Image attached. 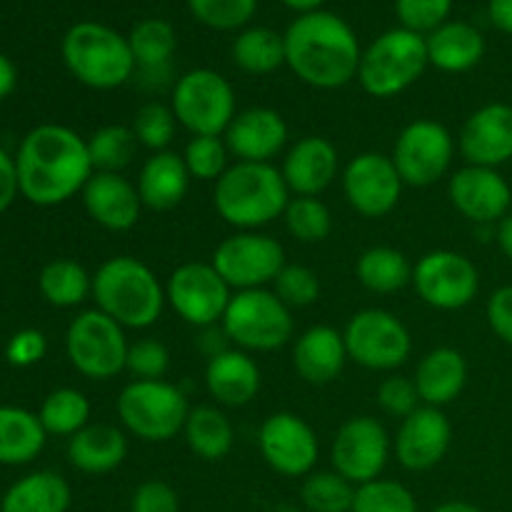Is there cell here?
<instances>
[{
	"mask_svg": "<svg viewBox=\"0 0 512 512\" xmlns=\"http://www.w3.org/2000/svg\"><path fill=\"white\" fill-rule=\"evenodd\" d=\"M20 195L40 208H53L83 193L95 173L88 140L65 125H38L15 155Z\"/></svg>",
	"mask_w": 512,
	"mask_h": 512,
	"instance_id": "obj_1",
	"label": "cell"
},
{
	"mask_svg": "<svg viewBox=\"0 0 512 512\" xmlns=\"http://www.w3.org/2000/svg\"><path fill=\"white\" fill-rule=\"evenodd\" d=\"M285 65L318 90H335L358 78V35L343 18L323 10L300 15L285 30Z\"/></svg>",
	"mask_w": 512,
	"mask_h": 512,
	"instance_id": "obj_2",
	"label": "cell"
},
{
	"mask_svg": "<svg viewBox=\"0 0 512 512\" xmlns=\"http://www.w3.org/2000/svg\"><path fill=\"white\" fill-rule=\"evenodd\" d=\"M95 308L125 330H148L163 315L165 285L133 255H113L93 273Z\"/></svg>",
	"mask_w": 512,
	"mask_h": 512,
	"instance_id": "obj_3",
	"label": "cell"
},
{
	"mask_svg": "<svg viewBox=\"0 0 512 512\" xmlns=\"http://www.w3.org/2000/svg\"><path fill=\"white\" fill-rule=\"evenodd\" d=\"M283 173L273 163H233L213 188V205L235 230H260L283 218L290 203Z\"/></svg>",
	"mask_w": 512,
	"mask_h": 512,
	"instance_id": "obj_4",
	"label": "cell"
},
{
	"mask_svg": "<svg viewBox=\"0 0 512 512\" xmlns=\"http://www.w3.org/2000/svg\"><path fill=\"white\" fill-rule=\"evenodd\" d=\"M63 60L78 83L93 90H115L135 75L130 43L118 30L100 23L73 25L63 38Z\"/></svg>",
	"mask_w": 512,
	"mask_h": 512,
	"instance_id": "obj_5",
	"label": "cell"
},
{
	"mask_svg": "<svg viewBox=\"0 0 512 512\" xmlns=\"http://www.w3.org/2000/svg\"><path fill=\"white\" fill-rule=\"evenodd\" d=\"M120 428L143 443H170L183 435L190 403L168 380H130L115 400Z\"/></svg>",
	"mask_w": 512,
	"mask_h": 512,
	"instance_id": "obj_6",
	"label": "cell"
},
{
	"mask_svg": "<svg viewBox=\"0 0 512 512\" xmlns=\"http://www.w3.org/2000/svg\"><path fill=\"white\" fill-rule=\"evenodd\" d=\"M225 338L245 353H273L293 340V310L268 288L238 290L223 315Z\"/></svg>",
	"mask_w": 512,
	"mask_h": 512,
	"instance_id": "obj_7",
	"label": "cell"
},
{
	"mask_svg": "<svg viewBox=\"0 0 512 512\" xmlns=\"http://www.w3.org/2000/svg\"><path fill=\"white\" fill-rule=\"evenodd\" d=\"M428 65V45L423 35L395 28L375 38L363 50L358 83L373 98L388 100L418 83Z\"/></svg>",
	"mask_w": 512,
	"mask_h": 512,
	"instance_id": "obj_8",
	"label": "cell"
},
{
	"mask_svg": "<svg viewBox=\"0 0 512 512\" xmlns=\"http://www.w3.org/2000/svg\"><path fill=\"white\" fill-rule=\"evenodd\" d=\"M170 108L190 135H225L238 115L235 90L220 73L195 68L180 75L170 93Z\"/></svg>",
	"mask_w": 512,
	"mask_h": 512,
	"instance_id": "obj_9",
	"label": "cell"
},
{
	"mask_svg": "<svg viewBox=\"0 0 512 512\" xmlns=\"http://www.w3.org/2000/svg\"><path fill=\"white\" fill-rule=\"evenodd\" d=\"M130 340L123 325L98 308L83 310L65 333L70 365L88 380H113L125 373Z\"/></svg>",
	"mask_w": 512,
	"mask_h": 512,
	"instance_id": "obj_10",
	"label": "cell"
},
{
	"mask_svg": "<svg viewBox=\"0 0 512 512\" xmlns=\"http://www.w3.org/2000/svg\"><path fill=\"white\" fill-rule=\"evenodd\" d=\"M343 338L348 358L375 373H393L408 363L413 353V335L408 325L383 308H365L350 315Z\"/></svg>",
	"mask_w": 512,
	"mask_h": 512,
	"instance_id": "obj_11",
	"label": "cell"
},
{
	"mask_svg": "<svg viewBox=\"0 0 512 512\" xmlns=\"http://www.w3.org/2000/svg\"><path fill=\"white\" fill-rule=\"evenodd\" d=\"M458 140L438 120L418 118L400 130L393 145L395 168L410 188H430L450 173Z\"/></svg>",
	"mask_w": 512,
	"mask_h": 512,
	"instance_id": "obj_12",
	"label": "cell"
},
{
	"mask_svg": "<svg viewBox=\"0 0 512 512\" xmlns=\"http://www.w3.org/2000/svg\"><path fill=\"white\" fill-rule=\"evenodd\" d=\"M210 263L233 288V293H238L275 283L288 260L285 248L273 235L260 230H235L223 243H218Z\"/></svg>",
	"mask_w": 512,
	"mask_h": 512,
	"instance_id": "obj_13",
	"label": "cell"
},
{
	"mask_svg": "<svg viewBox=\"0 0 512 512\" xmlns=\"http://www.w3.org/2000/svg\"><path fill=\"white\" fill-rule=\"evenodd\" d=\"M230 298H233V288L225 283L213 263L178 265L165 283V300L170 310L183 323L200 330L223 323Z\"/></svg>",
	"mask_w": 512,
	"mask_h": 512,
	"instance_id": "obj_14",
	"label": "cell"
},
{
	"mask_svg": "<svg viewBox=\"0 0 512 512\" xmlns=\"http://www.w3.org/2000/svg\"><path fill=\"white\" fill-rule=\"evenodd\" d=\"M413 288L435 310H463L478 298V265L458 250H430L413 265Z\"/></svg>",
	"mask_w": 512,
	"mask_h": 512,
	"instance_id": "obj_15",
	"label": "cell"
},
{
	"mask_svg": "<svg viewBox=\"0 0 512 512\" xmlns=\"http://www.w3.org/2000/svg\"><path fill=\"white\" fill-rule=\"evenodd\" d=\"M393 453V438L373 415H355L345 420L330 445V463L335 473L360 488L383 478Z\"/></svg>",
	"mask_w": 512,
	"mask_h": 512,
	"instance_id": "obj_16",
	"label": "cell"
},
{
	"mask_svg": "<svg viewBox=\"0 0 512 512\" xmlns=\"http://www.w3.org/2000/svg\"><path fill=\"white\" fill-rule=\"evenodd\" d=\"M340 185L350 208L373 220L393 213L405 188L393 158L375 150L350 158L340 173Z\"/></svg>",
	"mask_w": 512,
	"mask_h": 512,
	"instance_id": "obj_17",
	"label": "cell"
},
{
	"mask_svg": "<svg viewBox=\"0 0 512 512\" xmlns=\"http://www.w3.org/2000/svg\"><path fill=\"white\" fill-rule=\"evenodd\" d=\"M258 448L270 470L283 478H305L315 470L320 455L313 425L300 415L280 410L260 425Z\"/></svg>",
	"mask_w": 512,
	"mask_h": 512,
	"instance_id": "obj_18",
	"label": "cell"
},
{
	"mask_svg": "<svg viewBox=\"0 0 512 512\" xmlns=\"http://www.w3.org/2000/svg\"><path fill=\"white\" fill-rule=\"evenodd\" d=\"M453 443V425L443 408L420 405L415 413L400 420L393 438V455L410 473L438 468Z\"/></svg>",
	"mask_w": 512,
	"mask_h": 512,
	"instance_id": "obj_19",
	"label": "cell"
},
{
	"mask_svg": "<svg viewBox=\"0 0 512 512\" xmlns=\"http://www.w3.org/2000/svg\"><path fill=\"white\" fill-rule=\"evenodd\" d=\"M448 198L475 225H498L510 213L512 188L498 168L463 165L448 180Z\"/></svg>",
	"mask_w": 512,
	"mask_h": 512,
	"instance_id": "obj_20",
	"label": "cell"
},
{
	"mask_svg": "<svg viewBox=\"0 0 512 512\" xmlns=\"http://www.w3.org/2000/svg\"><path fill=\"white\" fill-rule=\"evenodd\" d=\"M465 165L500 168L512 160V105L488 103L470 113L458 133Z\"/></svg>",
	"mask_w": 512,
	"mask_h": 512,
	"instance_id": "obj_21",
	"label": "cell"
},
{
	"mask_svg": "<svg viewBox=\"0 0 512 512\" xmlns=\"http://www.w3.org/2000/svg\"><path fill=\"white\" fill-rule=\"evenodd\" d=\"M223 138L235 163H273L288 145L290 128L275 108H245Z\"/></svg>",
	"mask_w": 512,
	"mask_h": 512,
	"instance_id": "obj_22",
	"label": "cell"
},
{
	"mask_svg": "<svg viewBox=\"0 0 512 512\" xmlns=\"http://www.w3.org/2000/svg\"><path fill=\"white\" fill-rule=\"evenodd\" d=\"M80 200L93 223L110 233H128L140 223V215H143V200H140L138 188L123 173H98L95 170L85 183Z\"/></svg>",
	"mask_w": 512,
	"mask_h": 512,
	"instance_id": "obj_23",
	"label": "cell"
},
{
	"mask_svg": "<svg viewBox=\"0 0 512 512\" xmlns=\"http://www.w3.org/2000/svg\"><path fill=\"white\" fill-rule=\"evenodd\" d=\"M280 173H283L290 195L320 198L343 173L338 148L333 145V140L323 138V135H305L298 143L290 145L283 165H280Z\"/></svg>",
	"mask_w": 512,
	"mask_h": 512,
	"instance_id": "obj_24",
	"label": "cell"
},
{
	"mask_svg": "<svg viewBox=\"0 0 512 512\" xmlns=\"http://www.w3.org/2000/svg\"><path fill=\"white\" fill-rule=\"evenodd\" d=\"M263 385V373L250 353L225 348L210 355L205 365V390L220 408H245L253 403Z\"/></svg>",
	"mask_w": 512,
	"mask_h": 512,
	"instance_id": "obj_25",
	"label": "cell"
},
{
	"mask_svg": "<svg viewBox=\"0 0 512 512\" xmlns=\"http://www.w3.org/2000/svg\"><path fill=\"white\" fill-rule=\"evenodd\" d=\"M343 330L333 325H310L293 343V368L310 385H330L348 363Z\"/></svg>",
	"mask_w": 512,
	"mask_h": 512,
	"instance_id": "obj_26",
	"label": "cell"
},
{
	"mask_svg": "<svg viewBox=\"0 0 512 512\" xmlns=\"http://www.w3.org/2000/svg\"><path fill=\"white\" fill-rule=\"evenodd\" d=\"M190 180L193 178L185 168L183 155L175 150H163V153H150L143 160L135 188L143 200V208L153 210V213H168L183 203Z\"/></svg>",
	"mask_w": 512,
	"mask_h": 512,
	"instance_id": "obj_27",
	"label": "cell"
},
{
	"mask_svg": "<svg viewBox=\"0 0 512 512\" xmlns=\"http://www.w3.org/2000/svg\"><path fill=\"white\" fill-rule=\"evenodd\" d=\"M413 380L423 405L445 408L455 403L468 385V360L460 350L440 345L420 358Z\"/></svg>",
	"mask_w": 512,
	"mask_h": 512,
	"instance_id": "obj_28",
	"label": "cell"
},
{
	"mask_svg": "<svg viewBox=\"0 0 512 512\" xmlns=\"http://www.w3.org/2000/svg\"><path fill=\"white\" fill-rule=\"evenodd\" d=\"M128 458L125 430L110 423H90L68 440V460L85 475H108Z\"/></svg>",
	"mask_w": 512,
	"mask_h": 512,
	"instance_id": "obj_29",
	"label": "cell"
},
{
	"mask_svg": "<svg viewBox=\"0 0 512 512\" xmlns=\"http://www.w3.org/2000/svg\"><path fill=\"white\" fill-rule=\"evenodd\" d=\"M428 60L443 73L473 70L485 55V38L470 23H443L425 38Z\"/></svg>",
	"mask_w": 512,
	"mask_h": 512,
	"instance_id": "obj_30",
	"label": "cell"
},
{
	"mask_svg": "<svg viewBox=\"0 0 512 512\" xmlns=\"http://www.w3.org/2000/svg\"><path fill=\"white\" fill-rule=\"evenodd\" d=\"M70 485L53 470H38L8 488L0 503V512H68Z\"/></svg>",
	"mask_w": 512,
	"mask_h": 512,
	"instance_id": "obj_31",
	"label": "cell"
},
{
	"mask_svg": "<svg viewBox=\"0 0 512 512\" xmlns=\"http://www.w3.org/2000/svg\"><path fill=\"white\" fill-rule=\"evenodd\" d=\"M183 438L195 458L205 463H218L228 458L233 450L235 428L220 405H198V408H190Z\"/></svg>",
	"mask_w": 512,
	"mask_h": 512,
	"instance_id": "obj_32",
	"label": "cell"
},
{
	"mask_svg": "<svg viewBox=\"0 0 512 512\" xmlns=\"http://www.w3.org/2000/svg\"><path fill=\"white\" fill-rule=\"evenodd\" d=\"M355 278L368 293L393 295L413 285V263L408 255L390 245H373L363 250L355 263Z\"/></svg>",
	"mask_w": 512,
	"mask_h": 512,
	"instance_id": "obj_33",
	"label": "cell"
},
{
	"mask_svg": "<svg viewBox=\"0 0 512 512\" xmlns=\"http://www.w3.org/2000/svg\"><path fill=\"white\" fill-rule=\"evenodd\" d=\"M48 433L38 415L0 405V465L33 463L45 448Z\"/></svg>",
	"mask_w": 512,
	"mask_h": 512,
	"instance_id": "obj_34",
	"label": "cell"
},
{
	"mask_svg": "<svg viewBox=\"0 0 512 512\" xmlns=\"http://www.w3.org/2000/svg\"><path fill=\"white\" fill-rule=\"evenodd\" d=\"M38 288L55 308H78L93 298V275L75 260L58 258L40 270Z\"/></svg>",
	"mask_w": 512,
	"mask_h": 512,
	"instance_id": "obj_35",
	"label": "cell"
},
{
	"mask_svg": "<svg viewBox=\"0 0 512 512\" xmlns=\"http://www.w3.org/2000/svg\"><path fill=\"white\" fill-rule=\"evenodd\" d=\"M233 60L243 73L270 75L285 65V38L270 28H248L235 38Z\"/></svg>",
	"mask_w": 512,
	"mask_h": 512,
	"instance_id": "obj_36",
	"label": "cell"
},
{
	"mask_svg": "<svg viewBox=\"0 0 512 512\" xmlns=\"http://www.w3.org/2000/svg\"><path fill=\"white\" fill-rule=\"evenodd\" d=\"M128 43L140 70H165L178 48V35L168 20L145 18L133 25Z\"/></svg>",
	"mask_w": 512,
	"mask_h": 512,
	"instance_id": "obj_37",
	"label": "cell"
},
{
	"mask_svg": "<svg viewBox=\"0 0 512 512\" xmlns=\"http://www.w3.org/2000/svg\"><path fill=\"white\" fill-rule=\"evenodd\" d=\"M38 418L48 435L73 438L90 425V400L75 388H58L43 400Z\"/></svg>",
	"mask_w": 512,
	"mask_h": 512,
	"instance_id": "obj_38",
	"label": "cell"
},
{
	"mask_svg": "<svg viewBox=\"0 0 512 512\" xmlns=\"http://www.w3.org/2000/svg\"><path fill=\"white\" fill-rule=\"evenodd\" d=\"M138 148V138L130 125H103L88 138V153L98 173H123L135 160Z\"/></svg>",
	"mask_w": 512,
	"mask_h": 512,
	"instance_id": "obj_39",
	"label": "cell"
},
{
	"mask_svg": "<svg viewBox=\"0 0 512 512\" xmlns=\"http://www.w3.org/2000/svg\"><path fill=\"white\" fill-rule=\"evenodd\" d=\"M355 485L335 470H313L300 485V503L308 512H350Z\"/></svg>",
	"mask_w": 512,
	"mask_h": 512,
	"instance_id": "obj_40",
	"label": "cell"
},
{
	"mask_svg": "<svg viewBox=\"0 0 512 512\" xmlns=\"http://www.w3.org/2000/svg\"><path fill=\"white\" fill-rule=\"evenodd\" d=\"M283 223L285 230L305 245L323 243L333 233V213L320 198L293 195L283 213Z\"/></svg>",
	"mask_w": 512,
	"mask_h": 512,
	"instance_id": "obj_41",
	"label": "cell"
},
{
	"mask_svg": "<svg viewBox=\"0 0 512 512\" xmlns=\"http://www.w3.org/2000/svg\"><path fill=\"white\" fill-rule=\"evenodd\" d=\"M130 130L138 138L140 148L150 150V153H163V150H170V143L175 140L178 118H175L170 103L165 105L160 100H150L135 110Z\"/></svg>",
	"mask_w": 512,
	"mask_h": 512,
	"instance_id": "obj_42",
	"label": "cell"
},
{
	"mask_svg": "<svg viewBox=\"0 0 512 512\" xmlns=\"http://www.w3.org/2000/svg\"><path fill=\"white\" fill-rule=\"evenodd\" d=\"M190 178L215 183L230 168V150L223 135H190L183 153Z\"/></svg>",
	"mask_w": 512,
	"mask_h": 512,
	"instance_id": "obj_43",
	"label": "cell"
},
{
	"mask_svg": "<svg viewBox=\"0 0 512 512\" xmlns=\"http://www.w3.org/2000/svg\"><path fill=\"white\" fill-rule=\"evenodd\" d=\"M350 512H420L418 500L408 485L398 480L378 478L355 490L353 510Z\"/></svg>",
	"mask_w": 512,
	"mask_h": 512,
	"instance_id": "obj_44",
	"label": "cell"
},
{
	"mask_svg": "<svg viewBox=\"0 0 512 512\" xmlns=\"http://www.w3.org/2000/svg\"><path fill=\"white\" fill-rule=\"evenodd\" d=\"M273 293L288 305L295 308H310L320 298V278L313 268L298 263H285L278 278L273 283Z\"/></svg>",
	"mask_w": 512,
	"mask_h": 512,
	"instance_id": "obj_45",
	"label": "cell"
},
{
	"mask_svg": "<svg viewBox=\"0 0 512 512\" xmlns=\"http://www.w3.org/2000/svg\"><path fill=\"white\" fill-rule=\"evenodd\" d=\"M203 25L215 30H238L255 15L258 0H188Z\"/></svg>",
	"mask_w": 512,
	"mask_h": 512,
	"instance_id": "obj_46",
	"label": "cell"
},
{
	"mask_svg": "<svg viewBox=\"0 0 512 512\" xmlns=\"http://www.w3.org/2000/svg\"><path fill=\"white\" fill-rule=\"evenodd\" d=\"M170 368V350L160 340L143 338L130 343L128 360H125V373L133 375V380H163Z\"/></svg>",
	"mask_w": 512,
	"mask_h": 512,
	"instance_id": "obj_47",
	"label": "cell"
},
{
	"mask_svg": "<svg viewBox=\"0 0 512 512\" xmlns=\"http://www.w3.org/2000/svg\"><path fill=\"white\" fill-rule=\"evenodd\" d=\"M453 0H395V13L405 30L413 33H433L445 23Z\"/></svg>",
	"mask_w": 512,
	"mask_h": 512,
	"instance_id": "obj_48",
	"label": "cell"
},
{
	"mask_svg": "<svg viewBox=\"0 0 512 512\" xmlns=\"http://www.w3.org/2000/svg\"><path fill=\"white\" fill-rule=\"evenodd\" d=\"M378 405L385 415L403 420L408 418L410 413H415V410L423 405V400H420L413 378H405V375H388V378L378 385Z\"/></svg>",
	"mask_w": 512,
	"mask_h": 512,
	"instance_id": "obj_49",
	"label": "cell"
},
{
	"mask_svg": "<svg viewBox=\"0 0 512 512\" xmlns=\"http://www.w3.org/2000/svg\"><path fill=\"white\" fill-rule=\"evenodd\" d=\"M130 512H180V498L165 480H145L133 490Z\"/></svg>",
	"mask_w": 512,
	"mask_h": 512,
	"instance_id": "obj_50",
	"label": "cell"
},
{
	"mask_svg": "<svg viewBox=\"0 0 512 512\" xmlns=\"http://www.w3.org/2000/svg\"><path fill=\"white\" fill-rule=\"evenodd\" d=\"M45 350H48L45 335L35 328H25L10 338L8 348H5V358L15 368H28V365L40 363L45 358Z\"/></svg>",
	"mask_w": 512,
	"mask_h": 512,
	"instance_id": "obj_51",
	"label": "cell"
},
{
	"mask_svg": "<svg viewBox=\"0 0 512 512\" xmlns=\"http://www.w3.org/2000/svg\"><path fill=\"white\" fill-rule=\"evenodd\" d=\"M485 318H488L490 330H493L503 343L512 345V285H503V288H498L490 295L488 308H485Z\"/></svg>",
	"mask_w": 512,
	"mask_h": 512,
	"instance_id": "obj_52",
	"label": "cell"
},
{
	"mask_svg": "<svg viewBox=\"0 0 512 512\" xmlns=\"http://www.w3.org/2000/svg\"><path fill=\"white\" fill-rule=\"evenodd\" d=\"M20 183H18V168H15V158H10L3 148H0V213L13 205L18 198Z\"/></svg>",
	"mask_w": 512,
	"mask_h": 512,
	"instance_id": "obj_53",
	"label": "cell"
},
{
	"mask_svg": "<svg viewBox=\"0 0 512 512\" xmlns=\"http://www.w3.org/2000/svg\"><path fill=\"white\" fill-rule=\"evenodd\" d=\"M488 13L495 28L512 35V0H490Z\"/></svg>",
	"mask_w": 512,
	"mask_h": 512,
	"instance_id": "obj_54",
	"label": "cell"
},
{
	"mask_svg": "<svg viewBox=\"0 0 512 512\" xmlns=\"http://www.w3.org/2000/svg\"><path fill=\"white\" fill-rule=\"evenodd\" d=\"M495 243L503 250V255L512 260V213L505 215L498 225H495Z\"/></svg>",
	"mask_w": 512,
	"mask_h": 512,
	"instance_id": "obj_55",
	"label": "cell"
},
{
	"mask_svg": "<svg viewBox=\"0 0 512 512\" xmlns=\"http://www.w3.org/2000/svg\"><path fill=\"white\" fill-rule=\"evenodd\" d=\"M15 80H18V75H15V65L0 53V100L8 98V95L13 93Z\"/></svg>",
	"mask_w": 512,
	"mask_h": 512,
	"instance_id": "obj_56",
	"label": "cell"
},
{
	"mask_svg": "<svg viewBox=\"0 0 512 512\" xmlns=\"http://www.w3.org/2000/svg\"><path fill=\"white\" fill-rule=\"evenodd\" d=\"M430 512H483L478 505L468 503V500H448V503H440L438 508H433Z\"/></svg>",
	"mask_w": 512,
	"mask_h": 512,
	"instance_id": "obj_57",
	"label": "cell"
},
{
	"mask_svg": "<svg viewBox=\"0 0 512 512\" xmlns=\"http://www.w3.org/2000/svg\"><path fill=\"white\" fill-rule=\"evenodd\" d=\"M280 3L305 15V13H313V10H318L320 5H323V0H280Z\"/></svg>",
	"mask_w": 512,
	"mask_h": 512,
	"instance_id": "obj_58",
	"label": "cell"
}]
</instances>
